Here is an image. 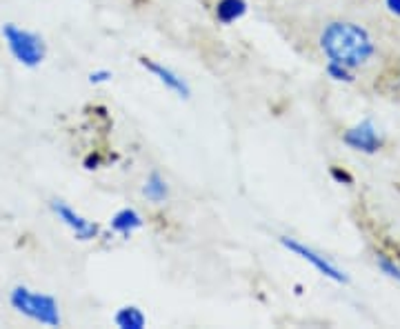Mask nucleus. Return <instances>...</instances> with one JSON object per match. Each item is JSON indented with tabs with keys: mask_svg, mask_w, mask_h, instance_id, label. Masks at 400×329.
<instances>
[{
	"mask_svg": "<svg viewBox=\"0 0 400 329\" xmlns=\"http://www.w3.org/2000/svg\"><path fill=\"white\" fill-rule=\"evenodd\" d=\"M280 245H283L287 252H292L294 256L298 258H303V261H307L309 265H312L318 274H323L325 278H329V281H334V283H347L349 281V276L340 269L338 265H334L332 261H329L327 256L323 254H318L316 249L312 247H307L303 243H298L296 238H287V236H280Z\"/></svg>",
	"mask_w": 400,
	"mask_h": 329,
	"instance_id": "20e7f679",
	"label": "nucleus"
},
{
	"mask_svg": "<svg viewBox=\"0 0 400 329\" xmlns=\"http://www.w3.org/2000/svg\"><path fill=\"white\" fill-rule=\"evenodd\" d=\"M114 323L120 329H145L147 327V316L143 314V309H140V307L125 305V307H120L118 312H116Z\"/></svg>",
	"mask_w": 400,
	"mask_h": 329,
	"instance_id": "9d476101",
	"label": "nucleus"
},
{
	"mask_svg": "<svg viewBox=\"0 0 400 329\" xmlns=\"http://www.w3.org/2000/svg\"><path fill=\"white\" fill-rule=\"evenodd\" d=\"M143 196L147 198V201H152V203H163V201H167V196H169V185H167V181L158 172H152V174L147 176L145 185H143Z\"/></svg>",
	"mask_w": 400,
	"mask_h": 329,
	"instance_id": "9b49d317",
	"label": "nucleus"
},
{
	"mask_svg": "<svg viewBox=\"0 0 400 329\" xmlns=\"http://www.w3.org/2000/svg\"><path fill=\"white\" fill-rule=\"evenodd\" d=\"M140 65H143L160 85H165L169 92H174L176 96H180V98H189V96H192V89H189L187 81L180 74H176L174 69L160 65V63L152 61V58H140Z\"/></svg>",
	"mask_w": 400,
	"mask_h": 329,
	"instance_id": "0eeeda50",
	"label": "nucleus"
},
{
	"mask_svg": "<svg viewBox=\"0 0 400 329\" xmlns=\"http://www.w3.org/2000/svg\"><path fill=\"white\" fill-rule=\"evenodd\" d=\"M327 76L336 83H354V69H349L340 63H329L327 61Z\"/></svg>",
	"mask_w": 400,
	"mask_h": 329,
	"instance_id": "f8f14e48",
	"label": "nucleus"
},
{
	"mask_svg": "<svg viewBox=\"0 0 400 329\" xmlns=\"http://www.w3.org/2000/svg\"><path fill=\"white\" fill-rule=\"evenodd\" d=\"M320 49L329 63H340L349 69L367 65L376 54L374 38L369 36L367 29L347 21H334L323 29Z\"/></svg>",
	"mask_w": 400,
	"mask_h": 329,
	"instance_id": "f257e3e1",
	"label": "nucleus"
},
{
	"mask_svg": "<svg viewBox=\"0 0 400 329\" xmlns=\"http://www.w3.org/2000/svg\"><path fill=\"white\" fill-rule=\"evenodd\" d=\"M214 14L220 25H234L247 14V0H218Z\"/></svg>",
	"mask_w": 400,
	"mask_h": 329,
	"instance_id": "1a4fd4ad",
	"label": "nucleus"
},
{
	"mask_svg": "<svg viewBox=\"0 0 400 329\" xmlns=\"http://www.w3.org/2000/svg\"><path fill=\"white\" fill-rule=\"evenodd\" d=\"M140 227H143V216L132 207L118 209V212L112 216V221H109V229L120 236H132Z\"/></svg>",
	"mask_w": 400,
	"mask_h": 329,
	"instance_id": "6e6552de",
	"label": "nucleus"
},
{
	"mask_svg": "<svg viewBox=\"0 0 400 329\" xmlns=\"http://www.w3.org/2000/svg\"><path fill=\"white\" fill-rule=\"evenodd\" d=\"M385 5H387V9L392 14L400 16V0H385Z\"/></svg>",
	"mask_w": 400,
	"mask_h": 329,
	"instance_id": "2eb2a0df",
	"label": "nucleus"
},
{
	"mask_svg": "<svg viewBox=\"0 0 400 329\" xmlns=\"http://www.w3.org/2000/svg\"><path fill=\"white\" fill-rule=\"evenodd\" d=\"M376 265H378V269L385 276H389L392 281L400 283V265H396L394 261H389V258H385V256H378L376 258Z\"/></svg>",
	"mask_w": 400,
	"mask_h": 329,
	"instance_id": "ddd939ff",
	"label": "nucleus"
},
{
	"mask_svg": "<svg viewBox=\"0 0 400 329\" xmlns=\"http://www.w3.org/2000/svg\"><path fill=\"white\" fill-rule=\"evenodd\" d=\"M112 78H114V74L109 72V69H98V72L89 74V83H92V85H100V83L112 81Z\"/></svg>",
	"mask_w": 400,
	"mask_h": 329,
	"instance_id": "4468645a",
	"label": "nucleus"
},
{
	"mask_svg": "<svg viewBox=\"0 0 400 329\" xmlns=\"http://www.w3.org/2000/svg\"><path fill=\"white\" fill-rule=\"evenodd\" d=\"M3 38H5L7 49L23 67L34 69L45 61L47 45L38 34L29 32L25 27H18L14 23H7L3 27Z\"/></svg>",
	"mask_w": 400,
	"mask_h": 329,
	"instance_id": "7ed1b4c3",
	"label": "nucleus"
},
{
	"mask_svg": "<svg viewBox=\"0 0 400 329\" xmlns=\"http://www.w3.org/2000/svg\"><path fill=\"white\" fill-rule=\"evenodd\" d=\"M52 212L56 214V218L60 223H63L65 227L72 229V234L78 238V241H94V238L100 236V225L89 221V218H85L83 214H78L74 207H69L67 203L63 201H52Z\"/></svg>",
	"mask_w": 400,
	"mask_h": 329,
	"instance_id": "39448f33",
	"label": "nucleus"
},
{
	"mask_svg": "<svg viewBox=\"0 0 400 329\" xmlns=\"http://www.w3.org/2000/svg\"><path fill=\"white\" fill-rule=\"evenodd\" d=\"M9 303H12V307L18 314L32 318V321H36L40 325L58 327L60 323H63L58 301L49 294H40L29 287L18 285L12 289V294H9Z\"/></svg>",
	"mask_w": 400,
	"mask_h": 329,
	"instance_id": "f03ea898",
	"label": "nucleus"
},
{
	"mask_svg": "<svg viewBox=\"0 0 400 329\" xmlns=\"http://www.w3.org/2000/svg\"><path fill=\"white\" fill-rule=\"evenodd\" d=\"M343 143L347 147H352L354 152H363V154H376L380 147H383V138H380L376 125L369 121H360L352 129H347L343 136Z\"/></svg>",
	"mask_w": 400,
	"mask_h": 329,
	"instance_id": "423d86ee",
	"label": "nucleus"
}]
</instances>
